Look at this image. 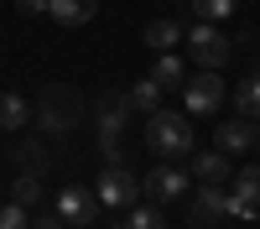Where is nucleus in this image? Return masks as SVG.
<instances>
[{"label": "nucleus", "mask_w": 260, "mask_h": 229, "mask_svg": "<svg viewBox=\"0 0 260 229\" xmlns=\"http://www.w3.org/2000/svg\"><path fill=\"white\" fill-rule=\"evenodd\" d=\"M83 94L73 89V83H47V89L37 94V104H31V120H37V130L42 136H52V141H62V136H73L78 130V120H83Z\"/></svg>", "instance_id": "f257e3e1"}, {"label": "nucleus", "mask_w": 260, "mask_h": 229, "mask_svg": "<svg viewBox=\"0 0 260 229\" xmlns=\"http://www.w3.org/2000/svg\"><path fill=\"white\" fill-rule=\"evenodd\" d=\"M146 146L156 156H192V120L177 110H151L146 115Z\"/></svg>", "instance_id": "f03ea898"}, {"label": "nucleus", "mask_w": 260, "mask_h": 229, "mask_svg": "<svg viewBox=\"0 0 260 229\" xmlns=\"http://www.w3.org/2000/svg\"><path fill=\"white\" fill-rule=\"evenodd\" d=\"M125 120H130V104H125V94H115V89L94 94V130H99V146H104V156H120Z\"/></svg>", "instance_id": "7ed1b4c3"}, {"label": "nucleus", "mask_w": 260, "mask_h": 229, "mask_svg": "<svg viewBox=\"0 0 260 229\" xmlns=\"http://www.w3.org/2000/svg\"><path fill=\"white\" fill-rule=\"evenodd\" d=\"M94 193H99L104 208H130V203H136V193H141V177L130 172L120 156H110V167H104L99 182H94Z\"/></svg>", "instance_id": "20e7f679"}, {"label": "nucleus", "mask_w": 260, "mask_h": 229, "mask_svg": "<svg viewBox=\"0 0 260 229\" xmlns=\"http://www.w3.org/2000/svg\"><path fill=\"white\" fill-rule=\"evenodd\" d=\"M99 208H104V203H99V193H89L83 182H68V187L57 193V208H52V214L68 224V229H89V224L99 219Z\"/></svg>", "instance_id": "39448f33"}, {"label": "nucleus", "mask_w": 260, "mask_h": 229, "mask_svg": "<svg viewBox=\"0 0 260 229\" xmlns=\"http://www.w3.org/2000/svg\"><path fill=\"white\" fill-rule=\"evenodd\" d=\"M224 78L219 68H203L198 78H187L182 83V104H187V115H219V104H224Z\"/></svg>", "instance_id": "423d86ee"}, {"label": "nucleus", "mask_w": 260, "mask_h": 229, "mask_svg": "<svg viewBox=\"0 0 260 229\" xmlns=\"http://www.w3.org/2000/svg\"><path fill=\"white\" fill-rule=\"evenodd\" d=\"M187 52L203 62V68H224V57H229V37L213 26V21H198V26H187Z\"/></svg>", "instance_id": "0eeeda50"}, {"label": "nucleus", "mask_w": 260, "mask_h": 229, "mask_svg": "<svg viewBox=\"0 0 260 229\" xmlns=\"http://www.w3.org/2000/svg\"><path fill=\"white\" fill-rule=\"evenodd\" d=\"M141 193H151L156 203H172V198L187 193V172H177L172 161H161V167H151V172L141 177Z\"/></svg>", "instance_id": "6e6552de"}, {"label": "nucleus", "mask_w": 260, "mask_h": 229, "mask_svg": "<svg viewBox=\"0 0 260 229\" xmlns=\"http://www.w3.org/2000/svg\"><path fill=\"white\" fill-rule=\"evenodd\" d=\"M224 203H229V193H224L219 182H198V193H192V203H187V224L208 229L213 219L224 214Z\"/></svg>", "instance_id": "1a4fd4ad"}, {"label": "nucleus", "mask_w": 260, "mask_h": 229, "mask_svg": "<svg viewBox=\"0 0 260 229\" xmlns=\"http://www.w3.org/2000/svg\"><path fill=\"white\" fill-rule=\"evenodd\" d=\"M47 16L57 26H89L99 16V0H47Z\"/></svg>", "instance_id": "9d476101"}, {"label": "nucleus", "mask_w": 260, "mask_h": 229, "mask_svg": "<svg viewBox=\"0 0 260 229\" xmlns=\"http://www.w3.org/2000/svg\"><path fill=\"white\" fill-rule=\"evenodd\" d=\"M182 37H187V26H182L177 16H156V21H146V47H156V52H172Z\"/></svg>", "instance_id": "9b49d317"}, {"label": "nucleus", "mask_w": 260, "mask_h": 229, "mask_svg": "<svg viewBox=\"0 0 260 229\" xmlns=\"http://www.w3.org/2000/svg\"><path fill=\"white\" fill-rule=\"evenodd\" d=\"M192 177H198V182H229L234 172H229V151H219V146H213V151H198V156H192Z\"/></svg>", "instance_id": "f8f14e48"}, {"label": "nucleus", "mask_w": 260, "mask_h": 229, "mask_svg": "<svg viewBox=\"0 0 260 229\" xmlns=\"http://www.w3.org/2000/svg\"><path fill=\"white\" fill-rule=\"evenodd\" d=\"M255 125L250 120H224L219 125V151H229V156H240V151H250V146H255Z\"/></svg>", "instance_id": "ddd939ff"}, {"label": "nucleus", "mask_w": 260, "mask_h": 229, "mask_svg": "<svg viewBox=\"0 0 260 229\" xmlns=\"http://www.w3.org/2000/svg\"><path fill=\"white\" fill-rule=\"evenodd\" d=\"M151 78H156L167 94H177L182 83H187V68H182V57H177V52H156V68H151Z\"/></svg>", "instance_id": "4468645a"}, {"label": "nucleus", "mask_w": 260, "mask_h": 229, "mask_svg": "<svg viewBox=\"0 0 260 229\" xmlns=\"http://www.w3.org/2000/svg\"><path fill=\"white\" fill-rule=\"evenodd\" d=\"M161 94H167V89H161L156 78H141L136 89L125 94V104H130V115H151V110H161Z\"/></svg>", "instance_id": "2eb2a0df"}, {"label": "nucleus", "mask_w": 260, "mask_h": 229, "mask_svg": "<svg viewBox=\"0 0 260 229\" xmlns=\"http://www.w3.org/2000/svg\"><path fill=\"white\" fill-rule=\"evenodd\" d=\"M26 120H31V104H26V99H21V94H0V130L16 136Z\"/></svg>", "instance_id": "dca6fc26"}, {"label": "nucleus", "mask_w": 260, "mask_h": 229, "mask_svg": "<svg viewBox=\"0 0 260 229\" xmlns=\"http://www.w3.org/2000/svg\"><path fill=\"white\" fill-rule=\"evenodd\" d=\"M229 182H234V187H229V193H234V198H240V203H250V208L260 203V167H245V172H234Z\"/></svg>", "instance_id": "f3484780"}, {"label": "nucleus", "mask_w": 260, "mask_h": 229, "mask_svg": "<svg viewBox=\"0 0 260 229\" xmlns=\"http://www.w3.org/2000/svg\"><path fill=\"white\" fill-rule=\"evenodd\" d=\"M120 229H167V219H161V208H151V203H130Z\"/></svg>", "instance_id": "a211bd4d"}, {"label": "nucleus", "mask_w": 260, "mask_h": 229, "mask_svg": "<svg viewBox=\"0 0 260 229\" xmlns=\"http://www.w3.org/2000/svg\"><path fill=\"white\" fill-rule=\"evenodd\" d=\"M234 104H240V115H245V120H260V73L245 78L240 89H234Z\"/></svg>", "instance_id": "6ab92c4d"}, {"label": "nucleus", "mask_w": 260, "mask_h": 229, "mask_svg": "<svg viewBox=\"0 0 260 229\" xmlns=\"http://www.w3.org/2000/svg\"><path fill=\"white\" fill-rule=\"evenodd\" d=\"M42 198V177H31V172H21V177H11V203H21V208H31Z\"/></svg>", "instance_id": "aec40b11"}, {"label": "nucleus", "mask_w": 260, "mask_h": 229, "mask_svg": "<svg viewBox=\"0 0 260 229\" xmlns=\"http://www.w3.org/2000/svg\"><path fill=\"white\" fill-rule=\"evenodd\" d=\"M192 11H198V21H213V26H219V21H229L240 11V0H192Z\"/></svg>", "instance_id": "412c9836"}, {"label": "nucleus", "mask_w": 260, "mask_h": 229, "mask_svg": "<svg viewBox=\"0 0 260 229\" xmlns=\"http://www.w3.org/2000/svg\"><path fill=\"white\" fill-rule=\"evenodd\" d=\"M16 161H21V172L42 177V167H47V151H42L37 141H26V146H16Z\"/></svg>", "instance_id": "4be33fe9"}, {"label": "nucleus", "mask_w": 260, "mask_h": 229, "mask_svg": "<svg viewBox=\"0 0 260 229\" xmlns=\"http://www.w3.org/2000/svg\"><path fill=\"white\" fill-rule=\"evenodd\" d=\"M0 229H31L26 208H21V203H0Z\"/></svg>", "instance_id": "5701e85b"}, {"label": "nucleus", "mask_w": 260, "mask_h": 229, "mask_svg": "<svg viewBox=\"0 0 260 229\" xmlns=\"http://www.w3.org/2000/svg\"><path fill=\"white\" fill-rule=\"evenodd\" d=\"M16 11H21V16H42V11H47V0H16Z\"/></svg>", "instance_id": "b1692460"}, {"label": "nucleus", "mask_w": 260, "mask_h": 229, "mask_svg": "<svg viewBox=\"0 0 260 229\" xmlns=\"http://www.w3.org/2000/svg\"><path fill=\"white\" fill-rule=\"evenodd\" d=\"M31 229H68V224H62V219H57V214H47V219H37V224H31Z\"/></svg>", "instance_id": "393cba45"}, {"label": "nucleus", "mask_w": 260, "mask_h": 229, "mask_svg": "<svg viewBox=\"0 0 260 229\" xmlns=\"http://www.w3.org/2000/svg\"><path fill=\"white\" fill-rule=\"evenodd\" d=\"M255 146H260V136H255Z\"/></svg>", "instance_id": "a878e982"}]
</instances>
